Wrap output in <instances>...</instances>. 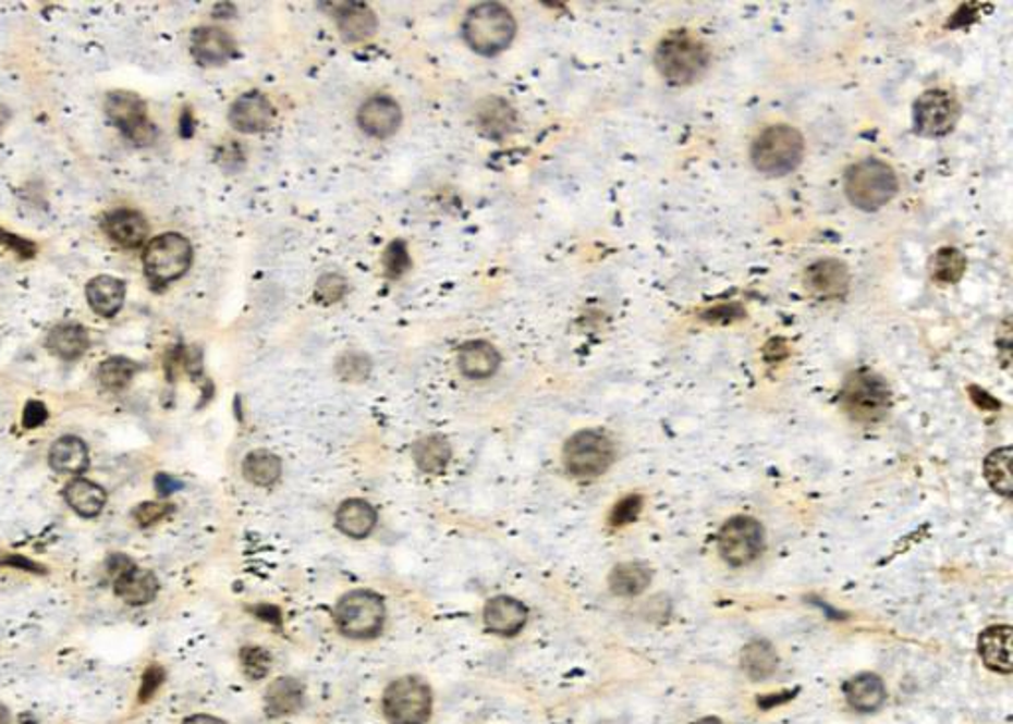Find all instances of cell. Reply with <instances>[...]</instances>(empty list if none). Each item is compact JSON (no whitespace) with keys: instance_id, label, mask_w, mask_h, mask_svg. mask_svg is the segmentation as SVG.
<instances>
[{"instance_id":"obj_1","label":"cell","mask_w":1013,"mask_h":724,"mask_svg":"<svg viewBox=\"0 0 1013 724\" xmlns=\"http://www.w3.org/2000/svg\"><path fill=\"white\" fill-rule=\"evenodd\" d=\"M656 65L669 84L687 86L705 74L709 65V50L693 34L671 33L658 46Z\"/></svg>"},{"instance_id":"obj_2","label":"cell","mask_w":1013,"mask_h":724,"mask_svg":"<svg viewBox=\"0 0 1013 724\" xmlns=\"http://www.w3.org/2000/svg\"><path fill=\"white\" fill-rule=\"evenodd\" d=\"M517 22L503 4L486 2L467 12L464 22L465 42L477 54L496 56L513 42Z\"/></svg>"},{"instance_id":"obj_3","label":"cell","mask_w":1013,"mask_h":724,"mask_svg":"<svg viewBox=\"0 0 1013 724\" xmlns=\"http://www.w3.org/2000/svg\"><path fill=\"white\" fill-rule=\"evenodd\" d=\"M899 191L895 171L883 161L865 159L845 174V195L862 210H879L891 203Z\"/></svg>"},{"instance_id":"obj_4","label":"cell","mask_w":1013,"mask_h":724,"mask_svg":"<svg viewBox=\"0 0 1013 724\" xmlns=\"http://www.w3.org/2000/svg\"><path fill=\"white\" fill-rule=\"evenodd\" d=\"M750 157L756 171L768 176H784L804 159V137L790 125H772L756 137Z\"/></svg>"},{"instance_id":"obj_5","label":"cell","mask_w":1013,"mask_h":724,"mask_svg":"<svg viewBox=\"0 0 1013 724\" xmlns=\"http://www.w3.org/2000/svg\"><path fill=\"white\" fill-rule=\"evenodd\" d=\"M337 626L346 638L370 639L380 634L387 608L380 596L370 590H353L343 596L334 610Z\"/></svg>"},{"instance_id":"obj_6","label":"cell","mask_w":1013,"mask_h":724,"mask_svg":"<svg viewBox=\"0 0 1013 724\" xmlns=\"http://www.w3.org/2000/svg\"><path fill=\"white\" fill-rule=\"evenodd\" d=\"M191 263L193 246L183 234L176 232H167L152 238L143 254L145 273L157 285L176 282L188 271Z\"/></svg>"},{"instance_id":"obj_7","label":"cell","mask_w":1013,"mask_h":724,"mask_svg":"<svg viewBox=\"0 0 1013 724\" xmlns=\"http://www.w3.org/2000/svg\"><path fill=\"white\" fill-rule=\"evenodd\" d=\"M431 689L420 677H400L385 691L382 709L390 724H428L431 716Z\"/></svg>"},{"instance_id":"obj_8","label":"cell","mask_w":1013,"mask_h":724,"mask_svg":"<svg viewBox=\"0 0 1013 724\" xmlns=\"http://www.w3.org/2000/svg\"><path fill=\"white\" fill-rule=\"evenodd\" d=\"M843 408L857 422H877L889 410V386L881 377L869 370H857L845 382L841 392Z\"/></svg>"},{"instance_id":"obj_9","label":"cell","mask_w":1013,"mask_h":724,"mask_svg":"<svg viewBox=\"0 0 1013 724\" xmlns=\"http://www.w3.org/2000/svg\"><path fill=\"white\" fill-rule=\"evenodd\" d=\"M562 459L572 476L593 479L602 476L614 462V443L605 433L583 430L566 442Z\"/></svg>"},{"instance_id":"obj_10","label":"cell","mask_w":1013,"mask_h":724,"mask_svg":"<svg viewBox=\"0 0 1013 724\" xmlns=\"http://www.w3.org/2000/svg\"><path fill=\"white\" fill-rule=\"evenodd\" d=\"M106 113L131 143L147 147L157 139V130L147 115L145 101L139 96L131 91H111L106 98Z\"/></svg>"},{"instance_id":"obj_11","label":"cell","mask_w":1013,"mask_h":724,"mask_svg":"<svg viewBox=\"0 0 1013 724\" xmlns=\"http://www.w3.org/2000/svg\"><path fill=\"white\" fill-rule=\"evenodd\" d=\"M960 118V103L947 89H930L915 101V131L923 137H942L954 130Z\"/></svg>"},{"instance_id":"obj_12","label":"cell","mask_w":1013,"mask_h":724,"mask_svg":"<svg viewBox=\"0 0 1013 724\" xmlns=\"http://www.w3.org/2000/svg\"><path fill=\"white\" fill-rule=\"evenodd\" d=\"M762 527L750 517H734L724 523L719 532V552L722 559L733 566L753 563L762 552Z\"/></svg>"},{"instance_id":"obj_13","label":"cell","mask_w":1013,"mask_h":724,"mask_svg":"<svg viewBox=\"0 0 1013 724\" xmlns=\"http://www.w3.org/2000/svg\"><path fill=\"white\" fill-rule=\"evenodd\" d=\"M109 573L115 578L113 588L123 602L131 605H145L155 600L159 592V582L155 574L141 570L127 556L109 559Z\"/></svg>"},{"instance_id":"obj_14","label":"cell","mask_w":1013,"mask_h":724,"mask_svg":"<svg viewBox=\"0 0 1013 724\" xmlns=\"http://www.w3.org/2000/svg\"><path fill=\"white\" fill-rule=\"evenodd\" d=\"M806 287L809 293L823 297V299H835L843 297L850 290V270L847 266L840 260L826 258V260L814 261L806 270Z\"/></svg>"},{"instance_id":"obj_15","label":"cell","mask_w":1013,"mask_h":724,"mask_svg":"<svg viewBox=\"0 0 1013 724\" xmlns=\"http://www.w3.org/2000/svg\"><path fill=\"white\" fill-rule=\"evenodd\" d=\"M356 120H358L361 130L367 135L385 139L399 131L400 123H402V109L394 99L377 96L363 103V108L358 109Z\"/></svg>"},{"instance_id":"obj_16","label":"cell","mask_w":1013,"mask_h":724,"mask_svg":"<svg viewBox=\"0 0 1013 724\" xmlns=\"http://www.w3.org/2000/svg\"><path fill=\"white\" fill-rule=\"evenodd\" d=\"M273 115L276 111L270 99L261 96L259 91H248L232 103L228 120L240 133H259L270 127Z\"/></svg>"},{"instance_id":"obj_17","label":"cell","mask_w":1013,"mask_h":724,"mask_svg":"<svg viewBox=\"0 0 1013 724\" xmlns=\"http://www.w3.org/2000/svg\"><path fill=\"white\" fill-rule=\"evenodd\" d=\"M528 612L515 598L497 596L487 602L484 610V624L496 636L513 638L527 624Z\"/></svg>"},{"instance_id":"obj_18","label":"cell","mask_w":1013,"mask_h":724,"mask_svg":"<svg viewBox=\"0 0 1013 724\" xmlns=\"http://www.w3.org/2000/svg\"><path fill=\"white\" fill-rule=\"evenodd\" d=\"M191 52L203 65L224 64L234 56V38L216 26H200L191 38Z\"/></svg>"},{"instance_id":"obj_19","label":"cell","mask_w":1013,"mask_h":724,"mask_svg":"<svg viewBox=\"0 0 1013 724\" xmlns=\"http://www.w3.org/2000/svg\"><path fill=\"white\" fill-rule=\"evenodd\" d=\"M103 230L109 238L118 242L119 246L139 248L149 234V224L139 212L130 210V208H119L106 217Z\"/></svg>"},{"instance_id":"obj_20","label":"cell","mask_w":1013,"mask_h":724,"mask_svg":"<svg viewBox=\"0 0 1013 724\" xmlns=\"http://www.w3.org/2000/svg\"><path fill=\"white\" fill-rule=\"evenodd\" d=\"M475 123L489 139L499 142L515 130L517 113L503 98H487L475 109Z\"/></svg>"},{"instance_id":"obj_21","label":"cell","mask_w":1013,"mask_h":724,"mask_svg":"<svg viewBox=\"0 0 1013 724\" xmlns=\"http://www.w3.org/2000/svg\"><path fill=\"white\" fill-rule=\"evenodd\" d=\"M978 649L986 667L1005 675L1012 671V627H988L980 636Z\"/></svg>"},{"instance_id":"obj_22","label":"cell","mask_w":1013,"mask_h":724,"mask_svg":"<svg viewBox=\"0 0 1013 724\" xmlns=\"http://www.w3.org/2000/svg\"><path fill=\"white\" fill-rule=\"evenodd\" d=\"M337 26L349 42L367 40L377 33L378 21L375 12L361 2H343L337 7Z\"/></svg>"},{"instance_id":"obj_23","label":"cell","mask_w":1013,"mask_h":724,"mask_svg":"<svg viewBox=\"0 0 1013 724\" xmlns=\"http://www.w3.org/2000/svg\"><path fill=\"white\" fill-rule=\"evenodd\" d=\"M457 363L465 377L489 379L491 375H496L501 357L496 346L489 345L487 341H472L460 348Z\"/></svg>"},{"instance_id":"obj_24","label":"cell","mask_w":1013,"mask_h":724,"mask_svg":"<svg viewBox=\"0 0 1013 724\" xmlns=\"http://www.w3.org/2000/svg\"><path fill=\"white\" fill-rule=\"evenodd\" d=\"M125 292H127L125 283L118 280V278L98 275V278H94L91 282L87 283V303L101 317H113L123 307Z\"/></svg>"},{"instance_id":"obj_25","label":"cell","mask_w":1013,"mask_h":724,"mask_svg":"<svg viewBox=\"0 0 1013 724\" xmlns=\"http://www.w3.org/2000/svg\"><path fill=\"white\" fill-rule=\"evenodd\" d=\"M305 703V689L302 683L293 677H281L271 683L266 691V713L271 719L290 716L302 709Z\"/></svg>"},{"instance_id":"obj_26","label":"cell","mask_w":1013,"mask_h":724,"mask_svg":"<svg viewBox=\"0 0 1013 724\" xmlns=\"http://www.w3.org/2000/svg\"><path fill=\"white\" fill-rule=\"evenodd\" d=\"M843 692H845L847 703L859 713H874L884 703V697H887L883 682L871 673H863V675L853 677L852 682L845 683Z\"/></svg>"},{"instance_id":"obj_27","label":"cell","mask_w":1013,"mask_h":724,"mask_svg":"<svg viewBox=\"0 0 1013 724\" xmlns=\"http://www.w3.org/2000/svg\"><path fill=\"white\" fill-rule=\"evenodd\" d=\"M377 525V511L363 499H349L337 511V527L353 539H365Z\"/></svg>"},{"instance_id":"obj_28","label":"cell","mask_w":1013,"mask_h":724,"mask_svg":"<svg viewBox=\"0 0 1013 724\" xmlns=\"http://www.w3.org/2000/svg\"><path fill=\"white\" fill-rule=\"evenodd\" d=\"M64 498L68 501V505L76 511L77 515L82 517H96L101 513V508L106 507V501H108V493L103 487L89 481V479H84V477H77L74 481H70L64 489Z\"/></svg>"},{"instance_id":"obj_29","label":"cell","mask_w":1013,"mask_h":724,"mask_svg":"<svg viewBox=\"0 0 1013 724\" xmlns=\"http://www.w3.org/2000/svg\"><path fill=\"white\" fill-rule=\"evenodd\" d=\"M46 346L56 357L74 360L86 353L89 346V335L82 324H58L48 333Z\"/></svg>"},{"instance_id":"obj_30","label":"cell","mask_w":1013,"mask_h":724,"mask_svg":"<svg viewBox=\"0 0 1013 724\" xmlns=\"http://www.w3.org/2000/svg\"><path fill=\"white\" fill-rule=\"evenodd\" d=\"M87 447L76 435H64L56 440L50 450V465L58 474H82L87 467Z\"/></svg>"},{"instance_id":"obj_31","label":"cell","mask_w":1013,"mask_h":724,"mask_svg":"<svg viewBox=\"0 0 1013 724\" xmlns=\"http://www.w3.org/2000/svg\"><path fill=\"white\" fill-rule=\"evenodd\" d=\"M414 462L426 474H438L452 459V445L442 435H424L412 447Z\"/></svg>"},{"instance_id":"obj_32","label":"cell","mask_w":1013,"mask_h":724,"mask_svg":"<svg viewBox=\"0 0 1013 724\" xmlns=\"http://www.w3.org/2000/svg\"><path fill=\"white\" fill-rule=\"evenodd\" d=\"M242 474L246 481L254 486H273L281 476V459L268 450H254L246 455L242 464Z\"/></svg>"},{"instance_id":"obj_33","label":"cell","mask_w":1013,"mask_h":724,"mask_svg":"<svg viewBox=\"0 0 1013 724\" xmlns=\"http://www.w3.org/2000/svg\"><path fill=\"white\" fill-rule=\"evenodd\" d=\"M649 582H651V570L642 563L620 564L615 566L614 573L610 574V588L614 594H642Z\"/></svg>"},{"instance_id":"obj_34","label":"cell","mask_w":1013,"mask_h":724,"mask_svg":"<svg viewBox=\"0 0 1013 724\" xmlns=\"http://www.w3.org/2000/svg\"><path fill=\"white\" fill-rule=\"evenodd\" d=\"M984 476L996 493L1012 498V447H1000L986 457Z\"/></svg>"},{"instance_id":"obj_35","label":"cell","mask_w":1013,"mask_h":724,"mask_svg":"<svg viewBox=\"0 0 1013 724\" xmlns=\"http://www.w3.org/2000/svg\"><path fill=\"white\" fill-rule=\"evenodd\" d=\"M778 667V655L774 648L766 641H753L743 649V670L755 682H762L770 677Z\"/></svg>"},{"instance_id":"obj_36","label":"cell","mask_w":1013,"mask_h":724,"mask_svg":"<svg viewBox=\"0 0 1013 724\" xmlns=\"http://www.w3.org/2000/svg\"><path fill=\"white\" fill-rule=\"evenodd\" d=\"M137 370H139V367L130 358L111 357L106 363H101L98 379L103 389L123 390L133 380Z\"/></svg>"},{"instance_id":"obj_37","label":"cell","mask_w":1013,"mask_h":724,"mask_svg":"<svg viewBox=\"0 0 1013 724\" xmlns=\"http://www.w3.org/2000/svg\"><path fill=\"white\" fill-rule=\"evenodd\" d=\"M966 271V258L960 249L940 248L932 258V278L940 283H956Z\"/></svg>"},{"instance_id":"obj_38","label":"cell","mask_w":1013,"mask_h":724,"mask_svg":"<svg viewBox=\"0 0 1013 724\" xmlns=\"http://www.w3.org/2000/svg\"><path fill=\"white\" fill-rule=\"evenodd\" d=\"M242 665L249 679L258 682L268 675L271 667L270 653L261 648L242 649Z\"/></svg>"},{"instance_id":"obj_39","label":"cell","mask_w":1013,"mask_h":724,"mask_svg":"<svg viewBox=\"0 0 1013 724\" xmlns=\"http://www.w3.org/2000/svg\"><path fill=\"white\" fill-rule=\"evenodd\" d=\"M410 268L408 249L404 242H392L387 254H385V271L392 280H399L400 275Z\"/></svg>"},{"instance_id":"obj_40","label":"cell","mask_w":1013,"mask_h":724,"mask_svg":"<svg viewBox=\"0 0 1013 724\" xmlns=\"http://www.w3.org/2000/svg\"><path fill=\"white\" fill-rule=\"evenodd\" d=\"M346 293V280L343 275L339 273H327L324 275L319 283H317V290H315V297L317 302L329 303L339 302L343 295Z\"/></svg>"},{"instance_id":"obj_41","label":"cell","mask_w":1013,"mask_h":724,"mask_svg":"<svg viewBox=\"0 0 1013 724\" xmlns=\"http://www.w3.org/2000/svg\"><path fill=\"white\" fill-rule=\"evenodd\" d=\"M642 507H644V499L639 498V495H627L612 511L610 525L612 527H622V525L636 520L637 515L642 513Z\"/></svg>"},{"instance_id":"obj_42","label":"cell","mask_w":1013,"mask_h":724,"mask_svg":"<svg viewBox=\"0 0 1013 724\" xmlns=\"http://www.w3.org/2000/svg\"><path fill=\"white\" fill-rule=\"evenodd\" d=\"M370 370V363L363 355H346L339 360V375L346 380L365 379Z\"/></svg>"},{"instance_id":"obj_43","label":"cell","mask_w":1013,"mask_h":724,"mask_svg":"<svg viewBox=\"0 0 1013 724\" xmlns=\"http://www.w3.org/2000/svg\"><path fill=\"white\" fill-rule=\"evenodd\" d=\"M169 511H173V505L169 503H145L139 508H135V520L139 527H151L157 520L162 519Z\"/></svg>"},{"instance_id":"obj_44","label":"cell","mask_w":1013,"mask_h":724,"mask_svg":"<svg viewBox=\"0 0 1013 724\" xmlns=\"http://www.w3.org/2000/svg\"><path fill=\"white\" fill-rule=\"evenodd\" d=\"M162 679H164V671H162L161 667L155 665V667H149V670L145 671L143 683H141V703H145V701L151 699L155 691L161 687Z\"/></svg>"},{"instance_id":"obj_45","label":"cell","mask_w":1013,"mask_h":724,"mask_svg":"<svg viewBox=\"0 0 1013 724\" xmlns=\"http://www.w3.org/2000/svg\"><path fill=\"white\" fill-rule=\"evenodd\" d=\"M46 418H48V410H46V406H44L42 402L33 401L28 402V404H26V408H24V414H22V424H24V428H28V430H30V428H38L40 424L46 422Z\"/></svg>"},{"instance_id":"obj_46","label":"cell","mask_w":1013,"mask_h":724,"mask_svg":"<svg viewBox=\"0 0 1013 724\" xmlns=\"http://www.w3.org/2000/svg\"><path fill=\"white\" fill-rule=\"evenodd\" d=\"M183 724H227L216 716H210V714H195L191 719H186Z\"/></svg>"},{"instance_id":"obj_47","label":"cell","mask_w":1013,"mask_h":724,"mask_svg":"<svg viewBox=\"0 0 1013 724\" xmlns=\"http://www.w3.org/2000/svg\"><path fill=\"white\" fill-rule=\"evenodd\" d=\"M179 483H173V479L167 476L157 477V489L161 491L162 495H169L173 489H176Z\"/></svg>"},{"instance_id":"obj_48","label":"cell","mask_w":1013,"mask_h":724,"mask_svg":"<svg viewBox=\"0 0 1013 724\" xmlns=\"http://www.w3.org/2000/svg\"><path fill=\"white\" fill-rule=\"evenodd\" d=\"M9 723H11V713H9V709L4 704H0V724Z\"/></svg>"},{"instance_id":"obj_49","label":"cell","mask_w":1013,"mask_h":724,"mask_svg":"<svg viewBox=\"0 0 1013 724\" xmlns=\"http://www.w3.org/2000/svg\"><path fill=\"white\" fill-rule=\"evenodd\" d=\"M695 724H722V723L721 721H719V719H715V716H707V719H701L699 723H695Z\"/></svg>"}]
</instances>
